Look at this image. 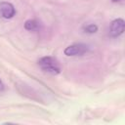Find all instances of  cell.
I'll return each instance as SVG.
<instances>
[{"label": "cell", "mask_w": 125, "mask_h": 125, "mask_svg": "<svg viewBox=\"0 0 125 125\" xmlns=\"http://www.w3.org/2000/svg\"><path fill=\"white\" fill-rule=\"evenodd\" d=\"M113 1H114V2H116V1H119V0H113Z\"/></svg>", "instance_id": "obj_8"}, {"label": "cell", "mask_w": 125, "mask_h": 125, "mask_svg": "<svg viewBox=\"0 0 125 125\" xmlns=\"http://www.w3.org/2000/svg\"><path fill=\"white\" fill-rule=\"evenodd\" d=\"M37 22L33 20H28L25 21L24 23V27L27 29V30H35L37 28Z\"/></svg>", "instance_id": "obj_5"}, {"label": "cell", "mask_w": 125, "mask_h": 125, "mask_svg": "<svg viewBox=\"0 0 125 125\" xmlns=\"http://www.w3.org/2000/svg\"><path fill=\"white\" fill-rule=\"evenodd\" d=\"M124 21L122 19H116L114 20L109 27V35L112 37H117L121 35L124 31Z\"/></svg>", "instance_id": "obj_3"}, {"label": "cell", "mask_w": 125, "mask_h": 125, "mask_svg": "<svg viewBox=\"0 0 125 125\" xmlns=\"http://www.w3.org/2000/svg\"><path fill=\"white\" fill-rule=\"evenodd\" d=\"M84 30L88 33H95L98 30V26L96 24H88L84 27Z\"/></svg>", "instance_id": "obj_6"}, {"label": "cell", "mask_w": 125, "mask_h": 125, "mask_svg": "<svg viewBox=\"0 0 125 125\" xmlns=\"http://www.w3.org/2000/svg\"><path fill=\"white\" fill-rule=\"evenodd\" d=\"M38 65L42 70L53 75H57L61 72V64L59 61L53 57H43L39 59Z\"/></svg>", "instance_id": "obj_1"}, {"label": "cell", "mask_w": 125, "mask_h": 125, "mask_svg": "<svg viewBox=\"0 0 125 125\" xmlns=\"http://www.w3.org/2000/svg\"><path fill=\"white\" fill-rule=\"evenodd\" d=\"M4 89H5V87H4V84H3V82H2V80L0 79V92H2V91H4Z\"/></svg>", "instance_id": "obj_7"}, {"label": "cell", "mask_w": 125, "mask_h": 125, "mask_svg": "<svg viewBox=\"0 0 125 125\" xmlns=\"http://www.w3.org/2000/svg\"><path fill=\"white\" fill-rule=\"evenodd\" d=\"M89 50V47L86 44L78 43V44H73L64 49V54L68 57H73V56H81L85 54Z\"/></svg>", "instance_id": "obj_2"}, {"label": "cell", "mask_w": 125, "mask_h": 125, "mask_svg": "<svg viewBox=\"0 0 125 125\" xmlns=\"http://www.w3.org/2000/svg\"><path fill=\"white\" fill-rule=\"evenodd\" d=\"M0 13L5 19H11L15 16L16 10L11 3L2 2V3H0Z\"/></svg>", "instance_id": "obj_4"}]
</instances>
